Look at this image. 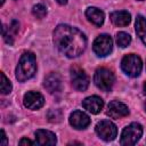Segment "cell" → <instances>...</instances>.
Instances as JSON below:
<instances>
[{"instance_id": "cell-24", "label": "cell", "mask_w": 146, "mask_h": 146, "mask_svg": "<svg viewBox=\"0 0 146 146\" xmlns=\"http://www.w3.org/2000/svg\"><path fill=\"white\" fill-rule=\"evenodd\" d=\"M1 145H6L7 144V137H6V133L3 130H1Z\"/></svg>"}, {"instance_id": "cell-19", "label": "cell", "mask_w": 146, "mask_h": 146, "mask_svg": "<svg viewBox=\"0 0 146 146\" xmlns=\"http://www.w3.org/2000/svg\"><path fill=\"white\" fill-rule=\"evenodd\" d=\"M131 42V36L125 33V32H119L117 35H116V43L119 47L121 48H125L130 44Z\"/></svg>"}, {"instance_id": "cell-11", "label": "cell", "mask_w": 146, "mask_h": 146, "mask_svg": "<svg viewBox=\"0 0 146 146\" xmlns=\"http://www.w3.org/2000/svg\"><path fill=\"white\" fill-rule=\"evenodd\" d=\"M70 124L75 129H86L90 124V119L86 113L74 111L70 115Z\"/></svg>"}, {"instance_id": "cell-6", "label": "cell", "mask_w": 146, "mask_h": 146, "mask_svg": "<svg viewBox=\"0 0 146 146\" xmlns=\"http://www.w3.org/2000/svg\"><path fill=\"white\" fill-rule=\"evenodd\" d=\"M112 48H113V40L108 34H100L99 36H97L92 46L95 54L99 57L107 56L112 51Z\"/></svg>"}, {"instance_id": "cell-1", "label": "cell", "mask_w": 146, "mask_h": 146, "mask_svg": "<svg viewBox=\"0 0 146 146\" xmlns=\"http://www.w3.org/2000/svg\"><path fill=\"white\" fill-rule=\"evenodd\" d=\"M54 43L65 56L74 58L84 51L87 39L80 30L66 24H60L54 31Z\"/></svg>"}, {"instance_id": "cell-27", "label": "cell", "mask_w": 146, "mask_h": 146, "mask_svg": "<svg viewBox=\"0 0 146 146\" xmlns=\"http://www.w3.org/2000/svg\"><path fill=\"white\" fill-rule=\"evenodd\" d=\"M144 106H145V111H146V102H145V105Z\"/></svg>"}, {"instance_id": "cell-3", "label": "cell", "mask_w": 146, "mask_h": 146, "mask_svg": "<svg viewBox=\"0 0 146 146\" xmlns=\"http://www.w3.org/2000/svg\"><path fill=\"white\" fill-rule=\"evenodd\" d=\"M143 135V127L139 123H131L128 127H125L121 133V140L120 144L123 146H131L135 145Z\"/></svg>"}, {"instance_id": "cell-10", "label": "cell", "mask_w": 146, "mask_h": 146, "mask_svg": "<svg viewBox=\"0 0 146 146\" xmlns=\"http://www.w3.org/2000/svg\"><path fill=\"white\" fill-rule=\"evenodd\" d=\"M106 114L112 119H120V117L127 116L129 114V108L125 104H123L121 102L112 100L107 106Z\"/></svg>"}, {"instance_id": "cell-4", "label": "cell", "mask_w": 146, "mask_h": 146, "mask_svg": "<svg viewBox=\"0 0 146 146\" xmlns=\"http://www.w3.org/2000/svg\"><path fill=\"white\" fill-rule=\"evenodd\" d=\"M121 67L127 75H129L131 78H136L141 72V67H143L141 59L139 56H137L135 54H129L123 57V59L121 62Z\"/></svg>"}, {"instance_id": "cell-2", "label": "cell", "mask_w": 146, "mask_h": 146, "mask_svg": "<svg viewBox=\"0 0 146 146\" xmlns=\"http://www.w3.org/2000/svg\"><path fill=\"white\" fill-rule=\"evenodd\" d=\"M36 71V62H35V56L26 51L24 52L18 62V65L16 67V79L21 82H24L29 79H31Z\"/></svg>"}, {"instance_id": "cell-16", "label": "cell", "mask_w": 146, "mask_h": 146, "mask_svg": "<svg viewBox=\"0 0 146 146\" xmlns=\"http://www.w3.org/2000/svg\"><path fill=\"white\" fill-rule=\"evenodd\" d=\"M86 16L96 26H100L104 23V13L96 7H89L86 10Z\"/></svg>"}, {"instance_id": "cell-18", "label": "cell", "mask_w": 146, "mask_h": 146, "mask_svg": "<svg viewBox=\"0 0 146 146\" xmlns=\"http://www.w3.org/2000/svg\"><path fill=\"white\" fill-rule=\"evenodd\" d=\"M136 32L143 43L146 44V18L141 15H138L136 19Z\"/></svg>"}, {"instance_id": "cell-9", "label": "cell", "mask_w": 146, "mask_h": 146, "mask_svg": "<svg viewBox=\"0 0 146 146\" xmlns=\"http://www.w3.org/2000/svg\"><path fill=\"white\" fill-rule=\"evenodd\" d=\"M23 102H24L25 107H27L30 110H39L40 107L43 106L44 98H43V96L40 92H36V91H27L24 95Z\"/></svg>"}, {"instance_id": "cell-15", "label": "cell", "mask_w": 146, "mask_h": 146, "mask_svg": "<svg viewBox=\"0 0 146 146\" xmlns=\"http://www.w3.org/2000/svg\"><path fill=\"white\" fill-rule=\"evenodd\" d=\"M110 18L112 21V23L116 26H125L130 23L131 21V15L125 11V10H117V11H113L110 15Z\"/></svg>"}, {"instance_id": "cell-28", "label": "cell", "mask_w": 146, "mask_h": 146, "mask_svg": "<svg viewBox=\"0 0 146 146\" xmlns=\"http://www.w3.org/2000/svg\"><path fill=\"white\" fill-rule=\"evenodd\" d=\"M138 1H143V0H138Z\"/></svg>"}, {"instance_id": "cell-7", "label": "cell", "mask_w": 146, "mask_h": 146, "mask_svg": "<svg viewBox=\"0 0 146 146\" xmlns=\"http://www.w3.org/2000/svg\"><path fill=\"white\" fill-rule=\"evenodd\" d=\"M96 133L105 141H111L115 139L117 135V129L114 123L108 120H103L96 124Z\"/></svg>"}, {"instance_id": "cell-13", "label": "cell", "mask_w": 146, "mask_h": 146, "mask_svg": "<svg viewBox=\"0 0 146 146\" xmlns=\"http://www.w3.org/2000/svg\"><path fill=\"white\" fill-rule=\"evenodd\" d=\"M44 88L50 92H58L62 89V79L57 73H50L44 79Z\"/></svg>"}, {"instance_id": "cell-12", "label": "cell", "mask_w": 146, "mask_h": 146, "mask_svg": "<svg viewBox=\"0 0 146 146\" xmlns=\"http://www.w3.org/2000/svg\"><path fill=\"white\" fill-rule=\"evenodd\" d=\"M82 106L84 107V110H87L91 114H97L102 111L104 106V102L98 96H90L82 102Z\"/></svg>"}, {"instance_id": "cell-5", "label": "cell", "mask_w": 146, "mask_h": 146, "mask_svg": "<svg viewBox=\"0 0 146 146\" xmlns=\"http://www.w3.org/2000/svg\"><path fill=\"white\" fill-rule=\"evenodd\" d=\"M95 84L103 91H110L114 84V74L111 70L100 67L95 72L94 75Z\"/></svg>"}, {"instance_id": "cell-23", "label": "cell", "mask_w": 146, "mask_h": 146, "mask_svg": "<svg viewBox=\"0 0 146 146\" xmlns=\"http://www.w3.org/2000/svg\"><path fill=\"white\" fill-rule=\"evenodd\" d=\"M19 145H33V141H31L30 139L23 138V139L19 140Z\"/></svg>"}, {"instance_id": "cell-26", "label": "cell", "mask_w": 146, "mask_h": 146, "mask_svg": "<svg viewBox=\"0 0 146 146\" xmlns=\"http://www.w3.org/2000/svg\"><path fill=\"white\" fill-rule=\"evenodd\" d=\"M144 91H145V94H146V83L144 84Z\"/></svg>"}, {"instance_id": "cell-14", "label": "cell", "mask_w": 146, "mask_h": 146, "mask_svg": "<svg viewBox=\"0 0 146 146\" xmlns=\"http://www.w3.org/2000/svg\"><path fill=\"white\" fill-rule=\"evenodd\" d=\"M35 141L38 145H50L51 146L56 144V136L51 131L39 129L35 132Z\"/></svg>"}, {"instance_id": "cell-21", "label": "cell", "mask_w": 146, "mask_h": 146, "mask_svg": "<svg viewBox=\"0 0 146 146\" xmlns=\"http://www.w3.org/2000/svg\"><path fill=\"white\" fill-rule=\"evenodd\" d=\"M11 91V83L5 75V73H1V94L7 95Z\"/></svg>"}, {"instance_id": "cell-8", "label": "cell", "mask_w": 146, "mask_h": 146, "mask_svg": "<svg viewBox=\"0 0 146 146\" xmlns=\"http://www.w3.org/2000/svg\"><path fill=\"white\" fill-rule=\"evenodd\" d=\"M71 80L73 87L80 91H84L89 86V76L82 68L78 66L71 68Z\"/></svg>"}, {"instance_id": "cell-20", "label": "cell", "mask_w": 146, "mask_h": 146, "mask_svg": "<svg viewBox=\"0 0 146 146\" xmlns=\"http://www.w3.org/2000/svg\"><path fill=\"white\" fill-rule=\"evenodd\" d=\"M32 13H33V15L36 17V18H43L46 15H47V8L42 5V3H38V5H35L34 7H33V9H32Z\"/></svg>"}, {"instance_id": "cell-25", "label": "cell", "mask_w": 146, "mask_h": 146, "mask_svg": "<svg viewBox=\"0 0 146 146\" xmlns=\"http://www.w3.org/2000/svg\"><path fill=\"white\" fill-rule=\"evenodd\" d=\"M57 2L60 3V5H65V3L67 2V0H57Z\"/></svg>"}, {"instance_id": "cell-22", "label": "cell", "mask_w": 146, "mask_h": 146, "mask_svg": "<svg viewBox=\"0 0 146 146\" xmlns=\"http://www.w3.org/2000/svg\"><path fill=\"white\" fill-rule=\"evenodd\" d=\"M47 116H48V120H49L50 122L57 123V122H60L63 115H62V112H60L59 110H50V111L48 112Z\"/></svg>"}, {"instance_id": "cell-17", "label": "cell", "mask_w": 146, "mask_h": 146, "mask_svg": "<svg viewBox=\"0 0 146 146\" xmlns=\"http://www.w3.org/2000/svg\"><path fill=\"white\" fill-rule=\"evenodd\" d=\"M18 22L17 21H13L11 24L7 27L6 25H3V29H2V35H3V39L7 43L9 44H13L14 42V38L18 31Z\"/></svg>"}]
</instances>
